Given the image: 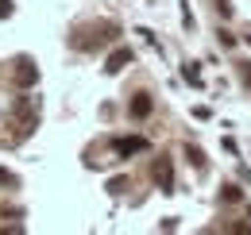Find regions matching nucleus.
I'll return each mask as SVG.
<instances>
[{
  "mask_svg": "<svg viewBox=\"0 0 251 235\" xmlns=\"http://www.w3.org/2000/svg\"><path fill=\"white\" fill-rule=\"evenodd\" d=\"M12 16V0H0V20H8Z\"/></svg>",
  "mask_w": 251,
  "mask_h": 235,
  "instance_id": "obj_9",
  "label": "nucleus"
},
{
  "mask_svg": "<svg viewBox=\"0 0 251 235\" xmlns=\"http://www.w3.org/2000/svg\"><path fill=\"white\" fill-rule=\"evenodd\" d=\"M12 77H16V85L20 89H31L39 81V66L31 58H16V70H12Z\"/></svg>",
  "mask_w": 251,
  "mask_h": 235,
  "instance_id": "obj_1",
  "label": "nucleus"
},
{
  "mask_svg": "<svg viewBox=\"0 0 251 235\" xmlns=\"http://www.w3.org/2000/svg\"><path fill=\"white\" fill-rule=\"evenodd\" d=\"M220 201H240V189H236V185H224V193H220Z\"/></svg>",
  "mask_w": 251,
  "mask_h": 235,
  "instance_id": "obj_7",
  "label": "nucleus"
},
{
  "mask_svg": "<svg viewBox=\"0 0 251 235\" xmlns=\"http://www.w3.org/2000/svg\"><path fill=\"white\" fill-rule=\"evenodd\" d=\"M8 181H12V174H8V170H0V185H8Z\"/></svg>",
  "mask_w": 251,
  "mask_h": 235,
  "instance_id": "obj_10",
  "label": "nucleus"
},
{
  "mask_svg": "<svg viewBox=\"0 0 251 235\" xmlns=\"http://www.w3.org/2000/svg\"><path fill=\"white\" fill-rule=\"evenodd\" d=\"M151 108H155V100H151L147 93H135V96H131V104H127L131 119H147V116H151Z\"/></svg>",
  "mask_w": 251,
  "mask_h": 235,
  "instance_id": "obj_4",
  "label": "nucleus"
},
{
  "mask_svg": "<svg viewBox=\"0 0 251 235\" xmlns=\"http://www.w3.org/2000/svg\"><path fill=\"white\" fill-rule=\"evenodd\" d=\"M151 177H155L158 189H166L170 193V185H174V170H170V158H155V166H151Z\"/></svg>",
  "mask_w": 251,
  "mask_h": 235,
  "instance_id": "obj_2",
  "label": "nucleus"
},
{
  "mask_svg": "<svg viewBox=\"0 0 251 235\" xmlns=\"http://www.w3.org/2000/svg\"><path fill=\"white\" fill-rule=\"evenodd\" d=\"M127 62H131V50L127 47H120V50H112L108 58H104V73H120Z\"/></svg>",
  "mask_w": 251,
  "mask_h": 235,
  "instance_id": "obj_5",
  "label": "nucleus"
},
{
  "mask_svg": "<svg viewBox=\"0 0 251 235\" xmlns=\"http://www.w3.org/2000/svg\"><path fill=\"white\" fill-rule=\"evenodd\" d=\"M240 77H244V85L251 89V62H240Z\"/></svg>",
  "mask_w": 251,
  "mask_h": 235,
  "instance_id": "obj_8",
  "label": "nucleus"
},
{
  "mask_svg": "<svg viewBox=\"0 0 251 235\" xmlns=\"http://www.w3.org/2000/svg\"><path fill=\"white\" fill-rule=\"evenodd\" d=\"M186 154H189V162H193V166H197V170H201V166H205V154H201V150H197V147H186Z\"/></svg>",
  "mask_w": 251,
  "mask_h": 235,
  "instance_id": "obj_6",
  "label": "nucleus"
},
{
  "mask_svg": "<svg viewBox=\"0 0 251 235\" xmlns=\"http://www.w3.org/2000/svg\"><path fill=\"white\" fill-rule=\"evenodd\" d=\"M112 150L120 154V158H131V154H139V150H147V139H139V135H124V139H116Z\"/></svg>",
  "mask_w": 251,
  "mask_h": 235,
  "instance_id": "obj_3",
  "label": "nucleus"
}]
</instances>
